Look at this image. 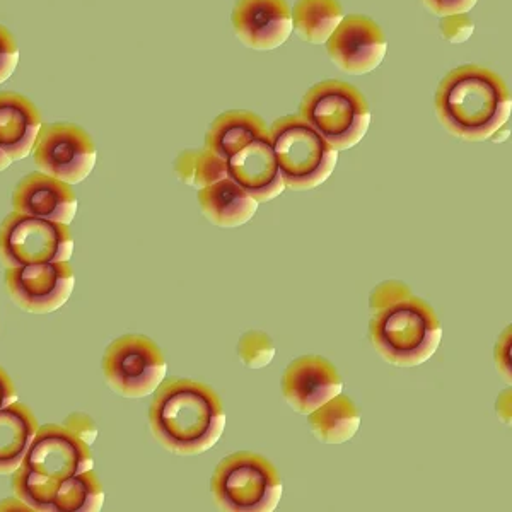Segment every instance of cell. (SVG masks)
Wrapping results in <instances>:
<instances>
[{
    "mask_svg": "<svg viewBox=\"0 0 512 512\" xmlns=\"http://www.w3.org/2000/svg\"><path fill=\"white\" fill-rule=\"evenodd\" d=\"M436 115L449 134L468 142L492 139L511 117L506 82L482 65H461L436 93Z\"/></svg>",
    "mask_w": 512,
    "mask_h": 512,
    "instance_id": "3",
    "label": "cell"
},
{
    "mask_svg": "<svg viewBox=\"0 0 512 512\" xmlns=\"http://www.w3.org/2000/svg\"><path fill=\"white\" fill-rule=\"evenodd\" d=\"M226 163L229 178L250 193L258 204L270 202L286 190L270 134L251 142L250 146L241 149Z\"/></svg>",
    "mask_w": 512,
    "mask_h": 512,
    "instance_id": "16",
    "label": "cell"
},
{
    "mask_svg": "<svg viewBox=\"0 0 512 512\" xmlns=\"http://www.w3.org/2000/svg\"><path fill=\"white\" fill-rule=\"evenodd\" d=\"M41 127L40 111L30 99L11 91L0 93V147L12 161L30 156Z\"/></svg>",
    "mask_w": 512,
    "mask_h": 512,
    "instance_id": "17",
    "label": "cell"
},
{
    "mask_svg": "<svg viewBox=\"0 0 512 512\" xmlns=\"http://www.w3.org/2000/svg\"><path fill=\"white\" fill-rule=\"evenodd\" d=\"M105 502V490L93 470L77 473L59 483L53 512H98Z\"/></svg>",
    "mask_w": 512,
    "mask_h": 512,
    "instance_id": "23",
    "label": "cell"
},
{
    "mask_svg": "<svg viewBox=\"0 0 512 512\" xmlns=\"http://www.w3.org/2000/svg\"><path fill=\"white\" fill-rule=\"evenodd\" d=\"M475 24L466 14H454L441 18V35L449 43H465L473 35Z\"/></svg>",
    "mask_w": 512,
    "mask_h": 512,
    "instance_id": "27",
    "label": "cell"
},
{
    "mask_svg": "<svg viewBox=\"0 0 512 512\" xmlns=\"http://www.w3.org/2000/svg\"><path fill=\"white\" fill-rule=\"evenodd\" d=\"M38 427L31 408L23 403L0 410V475H12L23 465Z\"/></svg>",
    "mask_w": 512,
    "mask_h": 512,
    "instance_id": "20",
    "label": "cell"
},
{
    "mask_svg": "<svg viewBox=\"0 0 512 512\" xmlns=\"http://www.w3.org/2000/svg\"><path fill=\"white\" fill-rule=\"evenodd\" d=\"M299 117L337 151L357 146L371 125V110L361 91L337 79L309 89L299 106Z\"/></svg>",
    "mask_w": 512,
    "mask_h": 512,
    "instance_id": "6",
    "label": "cell"
},
{
    "mask_svg": "<svg viewBox=\"0 0 512 512\" xmlns=\"http://www.w3.org/2000/svg\"><path fill=\"white\" fill-rule=\"evenodd\" d=\"M12 164V159L7 156L6 151L0 147V173L6 171Z\"/></svg>",
    "mask_w": 512,
    "mask_h": 512,
    "instance_id": "32",
    "label": "cell"
},
{
    "mask_svg": "<svg viewBox=\"0 0 512 512\" xmlns=\"http://www.w3.org/2000/svg\"><path fill=\"white\" fill-rule=\"evenodd\" d=\"M342 391V376L320 355L299 357L282 376V395L296 414L309 415Z\"/></svg>",
    "mask_w": 512,
    "mask_h": 512,
    "instance_id": "13",
    "label": "cell"
},
{
    "mask_svg": "<svg viewBox=\"0 0 512 512\" xmlns=\"http://www.w3.org/2000/svg\"><path fill=\"white\" fill-rule=\"evenodd\" d=\"M152 434L169 453L195 456L214 448L226 429L221 398L207 384L169 379L149 410Z\"/></svg>",
    "mask_w": 512,
    "mask_h": 512,
    "instance_id": "2",
    "label": "cell"
},
{
    "mask_svg": "<svg viewBox=\"0 0 512 512\" xmlns=\"http://www.w3.org/2000/svg\"><path fill=\"white\" fill-rule=\"evenodd\" d=\"M478 0H422L432 14L439 18L454 16V14H468L473 7L477 6Z\"/></svg>",
    "mask_w": 512,
    "mask_h": 512,
    "instance_id": "28",
    "label": "cell"
},
{
    "mask_svg": "<svg viewBox=\"0 0 512 512\" xmlns=\"http://www.w3.org/2000/svg\"><path fill=\"white\" fill-rule=\"evenodd\" d=\"M231 21L239 41L260 52L282 47L294 30L286 0H238Z\"/></svg>",
    "mask_w": 512,
    "mask_h": 512,
    "instance_id": "14",
    "label": "cell"
},
{
    "mask_svg": "<svg viewBox=\"0 0 512 512\" xmlns=\"http://www.w3.org/2000/svg\"><path fill=\"white\" fill-rule=\"evenodd\" d=\"M239 361L250 369L267 367L275 357V345L267 333L260 330L246 332L238 344Z\"/></svg>",
    "mask_w": 512,
    "mask_h": 512,
    "instance_id": "25",
    "label": "cell"
},
{
    "mask_svg": "<svg viewBox=\"0 0 512 512\" xmlns=\"http://www.w3.org/2000/svg\"><path fill=\"white\" fill-rule=\"evenodd\" d=\"M495 364L499 367V373L511 381V328L507 326L506 332L502 333L499 344L495 347Z\"/></svg>",
    "mask_w": 512,
    "mask_h": 512,
    "instance_id": "30",
    "label": "cell"
},
{
    "mask_svg": "<svg viewBox=\"0 0 512 512\" xmlns=\"http://www.w3.org/2000/svg\"><path fill=\"white\" fill-rule=\"evenodd\" d=\"M210 490L221 511L272 512L282 497V480L272 461L241 451L217 465Z\"/></svg>",
    "mask_w": 512,
    "mask_h": 512,
    "instance_id": "5",
    "label": "cell"
},
{
    "mask_svg": "<svg viewBox=\"0 0 512 512\" xmlns=\"http://www.w3.org/2000/svg\"><path fill=\"white\" fill-rule=\"evenodd\" d=\"M76 286L69 262L6 268V289L12 303L33 315H48L69 301Z\"/></svg>",
    "mask_w": 512,
    "mask_h": 512,
    "instance_id": "10",
    "label": "cell"
},
{
    "mask_svg": "<svg viewBox=\"0 0 512 512\" xmlns=\"http://www.w3.org/2000/svg\"><path fill=\"white\" fill-rule=\"evenodd\" d=\"M21 466L41 477L62 482L77 473L93 470L94 461L89 444L65 425L48 424L38 427Z\"/></svg>",
    "mask_w": 512,
    "mask_h": 512,
    "instance_id": "11",
    "label": "cell"
},
{
    "mask_svg": "<svg viewBox=\"0 0 512 512\" xmlns=\"http://www.w3.org/2000/svg\"><path fill=\"white\" fill-rule=\"evenodd\" d=\"M98 151L86 130L72 123L43 125L33 147L36 171L77 185L94 169Z\"/></svg>",
    "mask_w": 512,
    "mask_h": 512,
    "instance_id": "9",
    "label": "cell"
},
{
    "mask_svg": "<svg viewBox=\"0 0 512 512\" xmlns=\"http://www.w3.org/2000/svg\"><path fill=\"white\" fill-rule=\"evenodd\" d=\"M198 204L205 219L219 227L245 226L260 205L229 176L198 190Z\"/></svg>",
    "mask_w": 512,
    "mask_h": 512,
    "instance_id": "18",
    "label": "cell"
},
{
    "mask_svg": "<svg viewBox=\"0 0 512 512\" xmlns=\"http://www.w3.org/2000/svg\"><path fill=\"white\" fill-rule=\"evenodd\" d=\"M268 128L262 118L251 111H227L210 125L205 135V149L214 152L219 158H233L251 142L267 137Z\"/></svg>",
    "mask_w": 512,
    "mask_h": 512,
    "instance_id": "19",
    "label": "cell"
},
{
    "mask_svg": "<svg viewBox=\"0 0 512 512\" xmlns=\"http://www.w3.org/2000/svg\"><path fill=\"white\" fill-rule=\"evenodd\" d=\"M344 18L338 0H297L292 9L294 30L311 45H325Z\"/></svg>",
    "mask_w": 512,
    "mask_h": 512,
    "instance_id": "22",
    "label": "cell"
},
{
    "mask_svg": "<svg viewBox=\"0 0 512 512\" xmlns=\"http://www.w3.org/2000/svg\"><path fill=\"white\" fill-rule=\"evenodd\" d=\"M280 175L291 190L320 187L337 166L338 151L303 117H282L268 128Z\"/></svg>",
    "mask_w": 512,
    "mask_h": 512,
    "instance_id": "4",
    "label": "cell"
},
{
    "mask_svg": "<svg viewBox=\"0 0 512 512\" xmlns=\"http://www.w3.org/2000/svg\"><path fill=\"white\" fill-rule=\"evenodd\" d=\"M369 335L381 359L398 367H417L436 354L443 326L436 311L410 287L390 280L376 287L369 301Z\"/></svg>",
    "mask_w": 512,
    "mask_h": 512,
    "instance_id": "1",
    "label": "cell"
},
{
    "mask_svg": "<svg viewBox=\"0 0 512 512\" xmlns=\"http://www.w3.org/2000/svg\"><path fill=\"white\" fill-rule=\"evenodd\" d=\"M325 45L333 64L349 76H364L378 69L388 50L378 24L359 14L342 19Z\"/></svg>",
    "mask_w": 512,
    "mask_h": 512,
    "instance_id": "12",
    "label": "cell"
},
{
    "mask_svg": "<svg viewBox=\"0 0 512 512\" xmlns=\"http://www.w3.org/2000/svg\"><path fill=\"white\" fill-rule=\"evenodd\" d=\"M309 427L316 439L325 444H342L350 441L359 431L361 415L347 396L340 395L311 412Z\"/></svg>",
    "mask_w": 512,
    "mask_h": 512,
    "instance_id": "21",
    "label": "cell"
},
{
    "mask_svg": "<svg viewBox=\"0 0 512 512\" xmlns=\"http://www.w3.org/2000/svg\"><path fill=\"white\" fill-rule=\"evenodd\" d=\"M64 424L70 432H74L79 439H82L89 446L94 443V439L98 436V429H96L94 420L86 414L77 412V414L69 415Z\"/></svg>",
    "mask_w": 512,
    "mask_h": 512,
    "instance_id": "29",
    "label": "cell"
},
{
    "mask_svg": "<svg viewBox=\"0 0 512 512\" xmlns=\"http://www.w3.org/2000/svg\"><path fill=\"white\" fill-rule=\"evenodd\" d=\"M12 212L69 226L76 217L77 198L64 181L36 171L14 188Z\"/></svg>",
    "mask_w": 512,
    "mask_h": 512,
    "instance_id": "15",
    "label": "cell"
},
{
    "mask_svg": "<svg viewBox=\"0 0 512 512\" xmlns=\"http://www.w3.org/2000/svg\"><path fill=\"white\" fill-rule=\"evenodd\" d=\"M19 48L16 38L0 24V84L9 81L18 67Z\"/></svg>",
    "mask_w": 512,
    "mask_h": 512,
    "instance_id": "26",
    "label": "cell"
},
{
    "mask_svg": "<svg viewBox=\"0 0 512 512\" xmlns=\"http://www.w3.org/2000/svg\"><path fill=\"white\" fill-rule=\"evenodd\" d=\"M14 402H18V391L9 374L0 367V410H4Z\"/></svg>",
    "mask_w": 512,
    "mask_h": 512,
    "instance_id": "31",
    "label": "cell"
},
{
    "mask_svg": "<svg viewBox=\"0 0 512 512\" xmlns=\"http://www.w3.org/2000/svg\"><path fill=\"white\" fill-rule=\"evenodd\" d=\"M176 175L183 183L197 190L214 185L227 178V163L209 149L185 151L176 159Z\"/></svg>",
    "mask_w": 512,
    "mask_h": 512,
    "instance_id": "24",
    "label": "cell"
},
{
    "mask_svg": "<svg viewBox=\"0 0 512 512\" xmlns=\"http://www.w3.org/2000/svg\"><path fill=\"white\" fill-rule=\"evenodd\" d=\"M74 238L67 224L11 212L0 224V263L6 268L69 262Z\"/></svg>",
    "mask_w": 512,
    "mask_h": 512,
    "instance_id": "7",
    "label": "cell"
},
{
    "mask_svg": "<svg viewBox=\"0 0 512 512\" xmlns=\"http://www.w3.org/2000/svg\"><path fill=\"white\" fill-rule=\"evenodd\" d=\"M168 371L164 354L151 338L125 335L111 342L103 357V376L123 398H146L158 391Z\"/></svg>",
    "mask_w": 512,
    "mask_h": 512,
    "instance_id": "8",
    "label": "cell"
}]
</instances>
